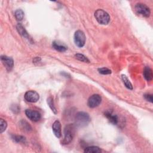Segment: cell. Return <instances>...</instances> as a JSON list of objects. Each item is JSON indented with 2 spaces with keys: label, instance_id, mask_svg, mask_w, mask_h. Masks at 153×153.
<instances>
[{
  "label": "cell",
  "instance_id": "obj_1",
  "mask_svg": "<svg viewBox=\"0 0 153 153\" xmlns=\"http://www.w3.org/2000/svg\"><path fill=\"white\" fill-rule=\"evenodd\" d=\"M75 126L73 124H69L66 125L64 128V138L62 141L63 145L70 143L75 136Z\"/></svg>",
  "mask_w": 153,
  "mask_h": 153
},
{
  "label": "cell",
  "instance_id": "obj_2",
  "mask_svg": "<svg viewBox=\"0 0 153 153\" xmlns=\"http://www.w3.org/2000/svg\"><path fill=\"white\" fill-rule=\"evenodd\" d=\"M75 126L78 127H83L86 126L90 121V117L88 114L80 111L78 112L75 118Z\"/></svg>",
  "mask_w": 153,
  "mask_h": 153
},
{
  "label": "cell",
  "instance_id": "obj_3",
  "mask_svg": "<svg viewBox=\"0 0 153 153\" xmlns=\"http://www.w3.org/2000/svg\"><path fill=\"white\" fill-rule=\"evenodd\" d=\"M94 17L97 22L101 25H107L110 21L109 14L102 9H98L94 12Z\"/></svg>",
  "mask_w": 153,
  "mask_h": 153
},
{
  "label": "cell",
  "instance_id": "obj_4",
  "mask_svg": "<svg viewBox=\"0 0 153 153\" xmlns=\"http://www.w3.org/2000/svg\"><path fill=\"white\" fill-rule=\"evenodd\" d=\"M74 40L75 45L78 47H82L85 43V36L84 33L80 30H76L74 36Z\"/></svg>",
  "mask_w": 153,
  "mask_h": 153
},
{
  "label": "cell",
  "instance_id": "obj_5",
  "mask_svg": "<svg viewBox=\"0 0 153 153\" xmlns=\"http://www.w3.org/2000/svg\"><path fill=\"white\" fill-rule=\"evenodd\" d=\"M134 8L137 13L142 15L143 17H148L151 14V11L149 8L145 4L137 3L136 4Z\"/></svg>",
  "mask_w": 153,
  "mask_h": 153
},
{
  "label": "cell",
  "instance_id": "obj_6",
  "mask_svg": "<svg viewBox=\"0 0 153 153\" xmlns=\"http://www.w3.org/2000/svg\"><path fill=\"white\" fill-rule=\"evenodd\" d=\"M102 102V97L98 94H94L91 96L87 101V105L91 108L98 106Z\"/></svg>",
  "mask_w": 153,
  "mask_h": 153
},
{
  "label": "cell",
  "instance_id": "obj_7",
  "mask_svg": "<svg viewBox=\"0 0 153 153\" xmlns=\"http://www.w3.org/2000/svg\"><path fill=\"white\" fill-rule=\"evenodd\" d=\"M24 97L25 99L28 102L35 103L39 100V96L36 91L33 90H29L25 93Z\"/></svg>",
  "mask_w": 153,
  "mask_h": 153
},
{
  "label": "cell",
  "instance_id": "obj_8",
  "mask_svg": "<svg viewBox=\"0 0 153 153\" xmlns=\"http://www.w3.org/2000/svg\"><path fill=\"white\" fill-rule=\"evenodd\" d=\"M1 60L7 71L10 72L12 70L14 66V61L11 57L3 55L1 56Z\"/></svg>",
  "mask_w": 153,
  "mask_h": 153
},
{
  "label": "cell",
  "instance_id": "obj_9",
  "mask_svg": "<svg viewBox=\"0 0 153 153\" xmlns=\"http://www.w3.org/2000/svg\"><path fill=\"white\" fill-rule=\"evenodd\" d=\"M25 114L26 117L31 121L36 122L41 119V114L38 111L32 109H26Z\"/></svg>",
  "mask_w": 153,
  "mask_h": 153
},
{
  "label": "cell",
  "instance_id": "obj_10",
  "mask_svg": "<svg viewBox=\"0 0 153 153\" xmlns=\"http://www.w3.org/2000/svg\"><path fill=\"white\" fill-rule=\"evenodd\" d=\"M52 130L55 135V136L57 138H60L62 136V130H61V124L59 121H55L52 125Z\"/></svg>",
  "mask_w": 153,
  "mask_h": 153
},
{
  "label": "cell",
  "instance_id": "obj_11",
  "mask_svg": "<svg viewBox=\"0 0 153 153\" xmlns=\"http://www.w3.org/2000/svg\"><path fill=\"white\" fill-rule=\"evenodd\" d=\"M105 116L107 118L108 121L114 125H117L118 123V118L117 115L114 114L112 111H106L104 113Z\"/></svg>",
  "mask_w": 153,
  "mask_h": 153
},
{
  "label": "cell",
  "instance_id": "obj_12",
  "mask_svg": "<svg viewBox=\"0 0 153 153\" xmlns=\"http://www.w3.org/2000/svg\"><path fill=\"white\" fill-rule=\"evenodd\" d=\"M52 46L54 49L60 52H64L66 51V50L68 49L67 47L65 44H61V42H59V41H56L53 42Z\"/></svg>",
  "mask_w": 153,
  "mask_h": 153
},
{
  "label": "cell",
  "instance_id": "obj_13",
  "mask_svg": "<svg viewBox=\"0 0 153 153\" xmlns=\"http://www.w3.org/2000/svg\"><path fill=\"white\" fill-rule=\"evenodd\" d=\"M143 76H144L145 79L146 81H150L152 79V77H153L152 71L149 66L145 67V68L143 69Z\"/></svg>",
  "mask_w": 153,
  "mask_h": 153
},
{
  "label": "cell",
  "instance_id": "obj_14",
  "mask_svg": "<svg viewBox=\"0 0 153 153\" xmlns=\"http://www.w3.org/2000/svg\"><path fill=\"white\" fill-rule=\"evenodd\" d=\"M16 28H17V31H18V32L19 33L20 35H21L24 38L29 39V34L27 33V32L26 30V29H25V27L21 24L18 23L17 25Z\"/></svg>",
  "mask_w": 153,
  "mask_h": 153
},
{
  "label": "cell",
  "instance_id": "obj_15",
  "mask_svg": "<svg viewBox=\"0 0 153 153\" xmlns=\"http://www.w3.org/2000/svg\"><path fill=\"white\" fill-rule=\"evenodd\" d=\"M101 149L99 147L96 146H88L85 148L84 152L85 153H99L101 152Z\"/></svg>",
  "mask_w": 153,
  "mask_h": 153
},
{
  "label": "cell",
  "instance_id": "obj_16",
  "mask_svg": "<svg viewBox=\"0 0 153 153\" xmlns=\"http://www.w3.org/2000/svg\"><path fill=\"white\" fill-rule=\"evenodd\" d=\"M121 79L123 81L124 84L125 85V86L129 90H132L133 89V86L131 83L130 82V81H129V79H128V78L127 77V76L126 75L122 74L121 75Z\"/></svg>",
  "mask_w": 153,
  "mask_h": 153
},
{
  "label": "cell",
  "instance_id": "obj_17",
  "mask_svg": "<svg viewBox=\"0 0 153 153\" xmlns=\"http://www.w3.org/2000/svg\"><path fill=\"white\" fill-rule=\"evenodd\" d=\"M47 104L48 105V106L50 107V108L51 109V111H53V112L54 114H57V109L54 106V101H53V99L51 97H48L47 99Z\"/></svg>",
  "mask_w": 153,
  "mask_h": 153
},
{
  "label": "cell",
  "instance_id": "obj_18",
  "mask_svg": "<svg viewBox=\"0 0 153 153\" xmlns=\"http://www.w3.org/2000/svg\"><path fill=\"white\" fill-rule=\"evenodd\" d=\"M14 16H15V17L17 19V20L21 21L23 20V19L24 17V12L21 9H17L15 11Z\"/></svg>",
  "mask_w": 153,
  "mask_h": 153
},
{
  "label": "cell",
  "instance_id": "obj_19",
  "mask_svg": "<svg viewBox=\"0 0 153 153\" xmlns=\"http://www.w3.org/2000/svg\"><path fill=\"white\" fill-rule=\"evenodd\" d=\"M75 59H76L77 60H78L81 62H85V63H89L90 62V60H88V59L82 54L76 53V54H75Z\"/></svg>",
  "mask_w": 153,
  "mask_h": 153
},
{
  "label": "cell",
  "instance_id": "obj_20",
  "mask_svg": "<svg viewBox=\"0 0 153 153\" xmlns=\"http://www.w3.org/2000/svg\"><path fill=\"white\" fill-rule=\"evenodd\" d=\"M20 124L23 130H24L25 131H29L32 130V128H31L30 126L29 125V124L27 122H26V121H25V120H22L20 122Z\"/></svg>",
  "mask_w": 153,
  "mask_h": 153
},
{
  "label": "cell",
  "instance_id": "obj_21",
  "mask_svg": "<svg viewBox=\"0 0 153 153\" xmlns=\"http://www.w3.org/2000/svg\"><path fill=\"white\" fill-rule=\"evenodd\" d=\"M13 139L17 143H25L26 142V138L23 136H19V135H14L13 136Z\"/></svg>",
  "mask_w": 153,
  "mask_h": 153
},
{
  "label": "cell",
  "instance_id": "obj_22",
  "mask_svg": "<svg viewBox=\"0 0 153 153\" xmlns=\"http://www.w3.org/2000/svg\"><path fill=\"white\" fill-rule=\"evenodd\" d=\"M7 127V121L5 120H4V119L1 118L0 120V127H1L0 132H1V133H2L6 130Z\"/></svg>",
  "mask_w": 153,
  "mask_h": 153
},
{
  "label": "cell",
  "instance_id": "obj_23",
  "mask_svg": "<svg viewBox=\"0 0 153 153\" xmlns=\"http://www.w3.org/2000/svg\"><path fill=\"white\" fill-rule=\"evenodd\" d=\"M98 71L102 75H108L111 74V71L106 68H101L98 69Z\"/></svg>",
  "mask_w": 153,
  "mask_h": 153
},
{
  "label": "cell",
  "instance_id": "obj_24",
  "mask_svg": "<svg viewBox=\"0 0 153 153\" xmlns=\"http://www.w3.org/2000/svg\"><path fill=\"white\" fill-rule=\"evenodd\" d=\"M143 96L147 101H148L151 103H152L153 99H152V94H145Z\"/></svg>",
  "mask_w": 153,
  "mask_h": 153
}]
</instances>
